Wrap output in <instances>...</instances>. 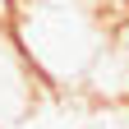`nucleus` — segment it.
I'll use <instances>...</instances> for the list:
<instances>
[{
    "mask_svg": "<svg viewBox=\"0 0 129 129\" xmlns=\"http://www.w3.org/2000/svg\"><path fill=\"white\" fill-rule=\"evenodd\" d=\"M32 106H37V74L28 69L9 28H0V129H14Z\"/></svg>",
    "mask_w": 129,
    "mask_h": 129,
    "instance_id": "nucleus-2",
    "label": "nucleus"
},
{
    "mask_svg": "<svg viewBox=\"0 0 129 129\" xmlns=\"http://www.w3.org/2000/svg\"><path fill=\"white\" fill-rule=\"evenodd\" d=\"M9 37L46 83H83L102 55V28L88 0H14Z\"/></svg>",
    "mask_w": 129,
    "mask_h": 129,
    "instance_id": "nucleus-1",
    "label": "nucleus"
}]
</instances>
